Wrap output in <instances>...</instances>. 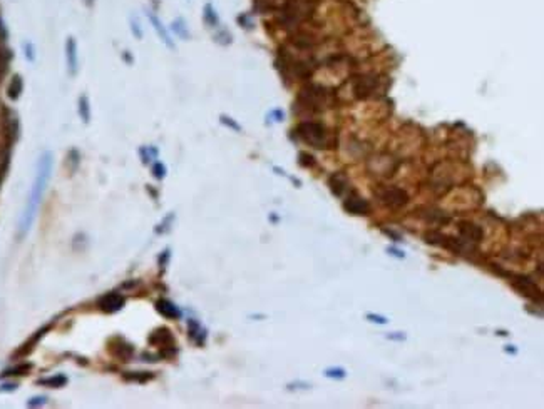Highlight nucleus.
Returning a JSON list of instances; mask_svg holds the SVG:
<instances>
[{"label":"nucleus","instance_id":"obj_29","mask_svg":"<svg viewBox=\"0 0 544 409\" xmlns=\"http://www.w3.org/2000/svg\"><path fill=\"white\" fill-rule=\"evenodd\" d=\"M153 176L156 179H164V176H166V167H164V164L156 162L153 165Z\"/></svg>","mask_w":544,"mask_h":409},{"label":"nucleus","instance_id":"obj_41","mask_svg":"<svg viewBox=\"0 0 544 409\" xmlns=\"http://www.w3.org/2000/svg\"><path fill=\"white\" fill-rule=\"evenodd\" d=\"M496 334H497V336H502V338L509 336V333H507V331H496Z\"/></svg>","mask_w":544,"mask_h":409},{"label":"nucleus","instance_id":"obj_27","mask_svg":"<svg viewBox=\"0 0 544 409\" xmlns=\"http://www.w3.org/2000/svg\"><path fill=\"white\" fill-rule=\"evenodd\" d=\"M365 319L370 321V323H373V324H382V326L388 323V319L385 318V316H382V314H373V312H368V314L365 316Z\"/></svg>","mask_w":544,"mask_h":409},{"label":"nucleus","instance_id":"obj_17","mask_svg":"<svg viewBox=\"0 0 544 409\" xmlns=\"http://www.w3.org/2000/svg\"><path fill=\"white\" fill-rule=\"evenodd\" d=\"M47 331H49V326H45V328H42L40 331H37V333H35L34 336H32V338L29 339V341H27V342L24 344V346H20L19 351L15 352V356H27V354H29V352L32 351V349H34L35 344L39 342V339L42 338L44 334L47 333Z\"/></svg>","mask_w":544,"mask_h":409},{"label":"nucleus","instance_id":"obj_19","mask_svg":"<svg viewBox=\"0 0 544 409\" xmlns=\"http://www.w3.org/2000/svg\"><path fill=\"white\" fill-rule=\"evenodd\" d=\"M30 369H32V364H29V362H24V364L8 367L7 371H3L2 376L3 378H7V376H25V374L30 373Z\"/></svg>","mask_w":544,"mask_h":409},{"label":"nucleus","instance_id":"obj_14","mask_svg":"<svg viewBox=\"0 0 544 409\" xmlns=\"http://www.w3.org/2000/svg\"><path fill=\"white\" fill-rule=\"evenodd\" d=\"M156 309H158L159 314L164 316V318H168V319H180L181 318V311L168 299H159L156 302Z\"/></svg>","mask_w":544,"mask_h":409},{"label":"nucleus","instance_id":"obj_8","mask_svg":"<svg viewBox=\"0 0 544 409\" xmlns=\"http://www.w3.org/2000/svg\"><path fill=\"white\" fill-rule=\"evenodd\" d=\"M344 209L352 215H367L370 212V204L368 201L360 197L357 192H352L344 201Z\"/></svg>","mask_w":544,"mask_h":409},{"label":"nucleus","instance_id":"obj_30","mask_svg":"<svg viewBox=\"0 0 544 409\" xmlns=\"http://www.w3.org/2000/svg\"><path fill=\"white\" fill-rule=\"evenodd\" d=\"M219 121H221V124H225V126H228L230 129H233V131L241 132V127L238 126V124H236L235 121H233L231 117H228V116H221V117H219Z\"/></svg>","mask_w":544,"mask_h":409},{"label":"nucleus","instance_id":"obj_9","mask_svg":"<svg viewBox=\"0 0 544 409\" xmlns=\"http://www.w3.org/2000/svg\"><path fill=\"white\" fill-rule=\"evenodd\" d=\"M457 229H459V234L462 236L464 241H467V242L477 244V242H481L484 239L482 227L474 222H470V220H460V222L457 224Z\"/></svg>","mask_w":544,"mask_h":409},{"label":"nucleus","instance_id":"obj_31","mask_svg":"<svg viewBox=\"0 0 544 409\" xmlns=\"http://www.w3.org/2000/svg\"><path fill=\"white\" fill-rule=\"evenodd\" d=\"M131 30H132V34H134L136 39H141V37H143V32H141L139 22H138V18H136L134 15L131 17Z\"/></svg>","mask_w":544,"mask_h":409},{"label":"nucleus","instance_id":"obj_5","mask_svg":"<svg viewBox=\"0 0 544 409\" xmlns=\"http://www.w3.org/2000/svg\"><path fill=\"white\" fill-rule=\"evenodd\" d=\"M377 197L383 205L392 209H399L409 202V194L400 187H380L377 191Z\"/></svg>","mask_w":544,"mask_h":409},{"label":"nucleus","instance_id":"obj_20","mask_svg":"<svg viewBox=\"0 0 544 409\" xmlns=\"http://www.w3.org/2000/svg\"><path fill=\"white\" fill-rule=\"evenodd\" d=\"M203 12H204V13H203L204 22H206V24H208L209 27H216V25L219 24L218 13H216V10H214V8H213L211 3H206V5H204V10H203Z\"/></svg>","mask_w":544,"mask_h":409},{"label":"nucleus","instance_id":"obj_7","mask_svg":"<svg viewBox=\"0 0 544 409\" xmlns=\"http://www.w3.org/2000/svg\"><path fill=\"white\" fill-rule=\"evenodd\" d=\"M378 80L375 75H362L354 82V94L357 99H367L375 92Z\"/></svg>","mask_w":544,"mask_h":409},{"label":"nucleus","instance_id":"obj_38","mask_svg":"<svg viewBox=\"0 0 544 409\" xmlns=\"http://www.w3.org/2000/svg\"><path fill=\"white\" fill-rule=\"evenodd\" d=\"M238 22H240V24H243L245 29H251V22L248 20V17H246V15L238 17Z\"/></svg>","mask_w":544,"mask_h":409},{"label":"nucleus","instance_id":"obj_34","mask_svg":"<svg viewBox=\"0 0 544 409\" xmlns=\"http://www.w3.org/2000/svg\"><path fill=\"white\" fill-rule=\"evenodd\" d=\"M387 252H388V254H390V256H394V257H397V259H404V257H405V252L404 251H400V249H397V247H387Z\"/></svg>","mask_w":544,"mask_h":409},{"label":"nucleus","instance_id":"obj_36","mask_svg":"<svg viewBox=\"0 0 544 409\" xmlns=\"http://www.w3.org/2000/svg\"><path fill=\"white\" fill-rule=\"evenodd\" d=\"M45 403V398L44 396H39V398H34L29 401V406H42V404Z\"/></svg>","mask_w":544,"mask_h":409},{"label":"nucleus","instance_id":"obj_28","mask_svg":"<svg viewBox=\"0 0 544 409\" xmlns=\"http://www.w3.org/2000/svg\"><path fill=\"white\" fill-rule=\"evenodd\" d=\"M151 378H153V374H151V373H132L129 376H126V379L138 381V383H144V381H148Z\"/></svg>","mask_w":544,"mask_h":409},{"label":"nucleus","instance_id":"obj_32","mask_svg":"<svg viewBox=\"0 0 544 409\" xmlns=\"http://www.w3.org/2000/svg\"><path fill=\"white\" fill-rule=\"evenodd\" d=\"M268 119H273L275 122H281L283 119H285V114H283V110L275 109V110H272V112L268 114Z\"/></svg>","mask_w":544,"mask_h":409},{"label":"nucleus","instance_id":"obj_35","mask_svg":"<svg viewBox=\"0 0 544 409\" xmlns=\"http://www.w3.org/2000/svg\"><path fill=\"white\" fill-rule=\"evenodd\" d=\"M382 232H383V234H387L388 237H392L395 242H400V241H402V237L399 236V234L394 232V231H390V229H388V231H387V229H382Z\"/></svg>","mask_w":544,"mask_h":409},{"label":"nucleus","instance_id":"obj_25","mask_svg":"<svg viewBox=\"0 0 544 409\" xmlns=\"http://www.w3.org/2000/svg\"><path fill=\"white\" fill-rule=\"evenodd\" d=\"M8 61H10V55H8V52H7L5 49L0 47V79H2V77L5 75Z\"/></svg>","mask_w":544,"mask_h":409},{"label":"nucleus","instance_id":"obj_22","mask_svg":"<svg viewBox=\"0 0 544 409\" xmlns=\"http://www.w3.org/2000/svg\"><path fill=\"white\" fill-rule=\"evenodd\" d=\"M79 116L82 119V122L88 124L91 121V110H89V100L86 95H81L79 97Z\"/></svg>","mask_w":544,"mask_h":409},{"label":"nucleus","instance_id":"obj_6","mask_svg":"<svg viewBox=\"0 0 544 409\" xmlns=\"http://www.w3.org/2000/svg\"><path fill=\"white\" fill-rule=\"evenodd\" d=\"M513 287L518 292L523 294V296L529 297V299H533V301L541 299V291H539V287L529 277H526V275H514Z\"/></svg>","mask_w":544,"mask_h":409},{"label":"nucleus","instance_id":"obj_16","mask_svg":"<svg viewBox=\"0 0 544 409\" xmlns=\"http://www.w3.org/2000/svg\"><path fill=\"white\" fill-rule=\"evenodd\" d=\"M114 342L117 344V346L111 347V352H112L114 356L119 357V359H122V361H126L127 357H131V354H132V346H131V344L124 342L121 338L114 339Z\"/></svg>","mask_w":544,"mask_h":409},{"label":"nucleus","instance_id":"obj_15","mask_svg":"<svg viewBox=\"0 0 544 409\" xmlns=\"http://www.w3.org/2000/svg\"><path fill=\"white\" fill-rule=\"evenodd\" d=\"M169 342H173V334L168 328L156 329L149 338V344H156V346H168Z\"/></svg>","mask_w":544,"mask_h":409},{"label":"nucleus","instance_id":"obj_39","mask_svg":"<svg viewBox=\"0 0 544 409\" xmlns=\"http://www.w3.org/2000/svg\"><path fill=\"white\" fill-rule=\"evenodd\" d=\"M15 388H17V384H3L0 391H13Z\"/></svg>","mask_w":544,"mask_h":409},{"label":"nucleus","instance_id":"obj_33","mask_svg":"<svg viewBox=\"0 0 544 409\" xmlns=\"http://www.w3.org/2000/svg\"><path fill=\"white\" fill-rule=\"evenodd\" d=\"M387 339H390V341H397V342H402L407 339V334L405 333H390L387 334Z\"/></svg>","mask_w":544,"mask_h":409},{"label":"nucleus","instance_id":"obj_24","mask_svg":"<svg viewBox=\"0 0 544 409\" xmlns=\"http://www.w3.org/2000/svg\"><path fill=\"white\" fill-rule=\"evenodd\" d=\"M327 376V378L330 379H345L347 378V371L344 369V367L340 366H332V367H327L325 373H323Z\"/></svg>","mask_w":544,"mask_h":409},{"label":"nucleus","instance_id":"obj_18","mask_svg":"<svg viewBox=\"0 0 544 409\" xmlns=\"http://www.w3.org/2000/svg\"><path fill=\"white\" fill-rule=\"evenodd\" d=\"M22 89H24V82H22V77L20 75H13L10 84H8L7 87V95L10 100H17L20 97L22 94Z\"/></svg>","mask_w":544,"mask_h":409},{"label":"nucleus","instance_id":"obj_21","mask_svg":"<svg viewBox=\"0 0 544 409\" xmlns=\"http://www.w3.org/2000/svg\"><path fill=\"white\" fill-rule=\"evenodd\" d=\"M171 30L175 32L178 37H181V39H189V30H188V27H186V22L182 20V18H176V20L173 22V24H171Z\"/></svg>","mask_w":544,"mask_h":409},{"label":"nucleus","instance_id":"obj_26","mask_svg":"<svg viewBox=\"0 0 544 409\" xmlns=\"http://www.w3.org/2000/svg\"><path fill=\"white\" fill-rule=\"evenodd\" d=\"M298 160H300V165H301V167H313V165H315V159H313V155H310V154H307V152H300Z\"/></svg>","mask_w":544,"mask_h":409},{"label":"nucleus","instance_id":"obj_42","mask_svg":"<svg viewBox=\"0 0 544 409\" xmlns=\"http://www.w3.org/2000/svg\"><path fill=\"white\" fill-rule=\"evenodd\" d=\"M84 3H86V5H92L94 0H84Z\"/></svg>","mask_w":544,"mask_h":409},{"label":"nucleus","instance_id":"obj_2","mask_svg":"<svg viewBox=\"0 0 544 409\" xmlns=\"http://www.w3.org/2000/svg\"><path fill=\"white\" fill-rule=\"evenodd\" d=\"M315 12V0H285L280 5L278 22L285 29H295Z\"/></svg>","mask_w":544,"mask_h":409},{"label":"nucleus","instance_id":"obj_10","mask_svg":"<svg viewBox=\"0 0 544 409\" xmlns=\"http://www.w3.org/2000/svg\"><path fill=\"white\" fill-rule=\"evenodd\" d=\"M124 306V297L117 292H109L99 299V309L104 312H116Z\"/></svg>","mask_w":544,"mask_h":409},{"label":"nucleus","instance_id":"obj_3","mask_svg":"<svg viewBox=\"0 0 544 409\" xmlns=\"http://www.w3.org/2000/svg\"><path fill=\"white\" fill-rule=\"evenodd\" d=\"M295 132L305 144L312 145L315 149H328L332 144L328 131L320 122H312V121L300 122Z\"/></svg>","mask_w":544,"mask_h":409},{"label":"nucleus","instance_id":"obj_23","mask_svg":"<svg viewBox=\"0 0 544 409\" xmlns=\"http://www.w3.org/2000/svg\"><path fill=\"white\" fill-rule=\"evenodd\" d=\"M66 383H67V379H66V376H62V374H57V376H52V378H49V379H40L39 381V384L49 386V388H62Z\"/></svg>","mask_w":544,"mask_h":409},{"label":"nucleus","instance_id":"obj_13","mask_svg":"<svg viewBox=\"0 0 544 409\" xmlns=\"http://www.w3.org/2000/svg\"><path fill=\"white\" fill-rule=\"evenodd\" d=\"M66 59H67V67H69V73L74 75L77 72V44L74 37H69L66 42Z\"/></svg>","mask_w":544,"mask_h":409},{"label":"nucleus","instance_id":"obj_37","mask_svg":"<svg viewBox=\"0 0 544 409\" xmlns=\"http://www.w3.org/2000/svg\"><path fill=\"white\" fill-rule=\"evenodd\" d=\"M25 57L29 61H34V49H32L30 44H25Z\"/></svg>","mask_w":544,"mask_h":409},{"label":"nucleus","instance_id":"obj_40","mask_svg":"<svg viewBox=\"0 0 544 409\" xmlns=\"http://www.w3.org/2000/svg\"><path fill=\"white\" fill-rule=\"evenodd\" d=\"M504 351L507 352V354H516V352H518V349H516V346H506Z\"/></svg>","mask_w":544,"mask_h":409},{"label":"nucleus","instance_id":"obj_1","mask_svg":"<svg viewBox=\"0 0 544 409\" xmlns=\"http://www.w3.org/2000/svg\"><path fill=\"white\" fill-rule=\"evenodd\" d=\"M50 172H52V154L44 152L39 157L37 174H35V179H34V186H32L29 199H27L25 210H24V214H22V217H20V224H19V234L20 236H25V234L29 232L32 222H34L35 214H37L39 205H40V201H42L44 192H45V189H47Z\"/></svg>","mask_w":544,"mask_h":409},{"label":"nucleus","instance_id":"obj_12","mask_svg":"<svg viewBox=\"0 0 544 409\" xmlns=\"http://www.w3.org/2000/svg\"><path fill=\"white\" fill-rule=\"evenodd\" d=\"M148 18H149L151 25L154 27V30H156V34L159 35V39H161L163 42L166 44L169 49H175V44H173L171 37L168 35V30H166V27L163 25V22L159 20V17L156 15V13H154V12H148Z\"/></svg>","mask_w":544,"mask_h":409},{"label":"nucleus","instance_id":"obj_4","mask_svg":"<svg viewBox=\"0 0 544 409\" xmlns=\"http://www.w3.org/2000/svg\"><path fill=\"white\" fill-rule=\"evenodd\" d=\"M327 99L328 92L325 87L310 84L300 90L296 105H300L307 112H318V110H322L327 105Z\"/></svg>","mask_w":544,"mask_h":409},{"label":"nucleus","instance_id":"obj_11","mask_svg":"<svg viewBox=\"0 0 544 409\" xmlns=\"http://www.w3.org/2000/svg\"><path fill=\"white\" fill-rule=\"evenodd\" d=\"M328 187H330L333 196L340 197V196H344V192L347 189H349V179H347L344 172H337L328 179Z\"/></svg>","mask_w":544,"mask_h":409}]
</instances>
